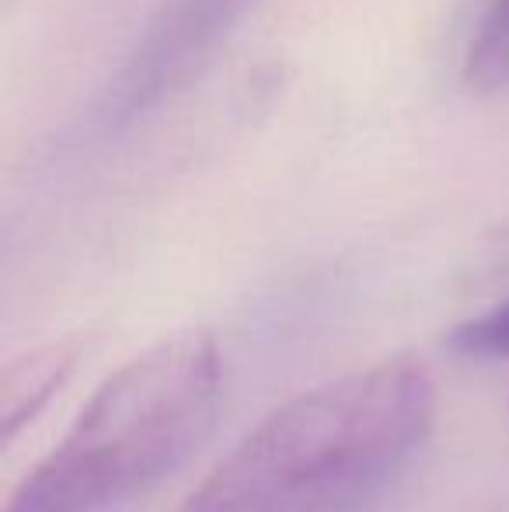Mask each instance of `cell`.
Here are the masks:
<instances>
[{"label":"cell","instance_id":"cell-1","mask_svg":"<svg viewBox=\"0 0 509 512\" xmlns=\"http://www.w3.org/2000/svg\"><path fill=\"white\" fill-rule=\"evenodd\" d=\"M433 418L429 366L387 356L269 411L182 512H356L398 478Z\"/></svg>","mask_w":509,"mask_h":512},{"label":"cell","instance_id":"cell-2","mask_svg":"<svg viewBox=\"0 0 509 512\" xmlns=\"http://www.w3.org/2000/svg\"><path fill=\"white\" fill-rule=\"evenodd\" d=\"M220 349L182 328L126 359L25 474L4 512H116L157 488L210 432Z\"/></svg>","mask_w":509,"mask_h":512},{"label":"cell","instance_id":"cell-3","mask_svg":"<svg viewBox=\"0 0 509 512\" xmlns=\"http://www.w3.org/2000/svg\"><path fill=\"white\" fill-rule=\"evenodd\" d=\"M252 4L255 0H164L105 88L102 119L126 126L168 102L213 60Z\"/></svg>","mask_w":509,"mask_h":512},{"label":"cell","instance_id":"cell-4","mask_svg":"<svg viewBox=\"0 0 509 512\" xmlns=\"http://www.w3.org/2000/svg\"><path fill=\"white\" fill-rule=\"evenodd\" d=\"M84 356L81 338H56L32 352H21L18 359L0 373V439L11 446L21 429L35 422L53 401V394L70 380Z\"/></svg>","mask_w":509,"mask_h":512},{"label":"cell","instance_id":"cell-5","mask_svg":"<svg viewBox=\"0 0 509 512\" xmlns=\"http://www.w3.org/2000/svg\"><path fill=\"white\" fill-rule=\"evenodd\" d=\"M464 84L478 95L509 88V0H492L464 56Z\"/></svg>","mask_w":509,"mask_h":512},{"label":"cell","instance_id":"cell-6","mask_svg":"<svg viewBox=\"0 0 509 512\" xmlns=\"http://www.w3.org/2000/svg\"><path fill=\"white\" fill-rule=\"evenodd\" d=\"M447 342H450V349L461 352V356H475V359L509 356V300L468 317V321H461L450 331Z\"/></svg>","mask_w":509,"mask_h":512}]
</instances>
